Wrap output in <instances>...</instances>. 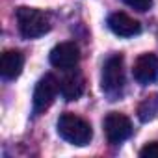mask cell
<instances>
[{
  "mask_svg": "<svg viewBox=\"0 0 158 158\" xmlns=\"http://www.w3.org/2000/svg\"><path fill=\"white\" fill-rule=\"evenodd\" d=\"M56 128H58L60 138H63L67 143L76 145V147L88 145L93 138L91 125L74 114H61L56 123Z\"/></svg>",
  "mask_w": 158,
  "mask_h": 158,
  "instance_id": "cell-1",
  "label": "cell"
},
{
  "mask_svg": "<svg viewBox=\"0 0 158 158\" xmlns=\"http://www.w3.org/2000/svg\"><path fill=\"white\" fill-rule=\"evenodd\" d=\"M17 24H19V32L23 37L26 39H35L45 35L50 30V21L48 15L41 10L35 8H28V6H21L17 8Z\"/></svg>",
  "mask_w": 158,
  "mask_h": 158,
  "instance_id": "cell-2",
  "label": "cell"
},
{
  "mask_svg": "<svg viewBox=\"0 0 158 158\" xmlns=\"http://www.w3.org/2000/svg\"><path fill=\"white\" fill-rule=\"evenodd\" d=\"M125 88V71H123V56L115 54L110 56L102 67V76H101V89L115 101Z\"/></svg>",
  "mask_w": 158,
  "mask_h": 158,
  "instance_id": "cell-3",
  "label": "cell"
},
{
  "mask_svg": "<svg viewBox=\"0 0 158 158\" xmlns=\"http://www.w3.org/2000/svg\"><path fill=\"white\" fill-rule=\"evenodd\" d=\"M60 91V82L52 74H45L41 80L35 84L34 97H32V110L35 115L43 114L56 99V93Z\"/></svg>",
  "mask_w": 158,
  "mask_h": 158,
  "instance_id": "cell-4",
  "label": "cell"
},
{
  "mask_svg": "<svg viewBox=\"0 0 158 158\" xmlns=\"http://www.w3.org/2000/svg\"><path fill=\"white\" fill-rule=\"evenodd\" d=\"M104 132L112 145H119L132 134V123L127 115L119 112H110L104 117Z\"/></svg>",
  "mask_w": 158,
  "mask_h": 158,
  "instance_id": "cell-5",
  "label": "cell"
},
{
  "mask_svg": "<svg viewBox=\"0 0 158 158\" xmlns=\"http://www.w3.org/2000/svg\"><path fill=\"white\" fill-rule=\"evenodd\" d=\"M48 60H50V63H52L56 69L69 71V69H73V67L78 65V60H80V48H78V45L73 43V41L58 43V45L50 50Z\"/></svg>",
  "mask_w": 158,
  "mask_h": 158,
  "instance_id": "cell-6",
  "label": "cell"
},
{
  "mask_svg": "<svg viewBox=\"0 0 158 158\" xmlns=\"http://www.w3.org/2000/svg\"><path fill=\"white\" fill-rule=\"evenodd\" d=\"M132 76L134 80L141 86H147L151 82H154L158 78V56L154 52H147L141 54L132 67Z\"/></svg>",
  "mask_w": 158,
  "mask_h": 158,
  "instance_id": "cell-7",
  "label": "cell"
},
{
  "mask_svg": "<svg viewBox=\"0 0 158 158\" xmlns=\"http://www.w3.org/2000/svg\"><path fill=\"white\" fill-rule=\"evenodd\" d=\"M108 28L119 37H134L141 32V24L123 11H115L108 17Z\"/></svg>",
  "mask_w": 158,
  "mask_h": 158,
  "instance_id": "cell-8",
  "label": "cell"
},
{
  "mask_svg": "<svg viewBox=\"0 0 158 158\" xmlns=\"http://www.w3.org/2000/svg\"><path fill=\"white\" fill-rule=\"evenodd\" d=\"M24 67V56L19 50H6L0 60V73L6 80H15L23 73Z\"/></svg>",
  "mask_w": 158,
  "mask_h": 158,
  "instance_id": "cell-9",
  "label": "cell"
},
{
  "mask_svg": "<svg viewBox=\"0 0 158 158\" xmlns=\"http://www.w3.org/2000/svg\"><path fill=\"white\" fill-rule=\"evenodd\" d=\"M84 88H86V82H84V76L80 73H73V74H67L63 80L60 82V93L65 101H76L80 99L82 93H84Z\"/></svg>",
  "mask_w": 158,
  "mask_h": 158,
  "instance_id": "cell-10",
  "label": "cell"
},
{
  "mask_svg": "<svg viewBox=\"0 0 158 158\" xmlns=\"http://www.w3.org/2000/svg\"><path fill=\"white\" fill-rule=\"evenodd\" d=\"M138 117L141 123H149V121L158 117V95H149L139 102Z\"/></svg>",
  "mask_w": 158,
  "mask_h": 158,
  "instance_id": "cell-11",
  "label": "cell"
},
{
  "mask_svg": "<svg viewBox=\"0 0 158 158\" xmlns=\"http://www.w3.org/2000/svg\"><path fill=\"white\" fill-rule=\"evenodd\" d=\"M141 158H158V141H151L147 143L141 151H139Z\"/></svg>",
  "mask_w": 158,
  "mask_h": 158,
  "instance_id": "cell-12",
  "label": "cell"
},
{
  "mask_svg": "<svg viewBox=\"0 0 158 158\" xmlns=\"http://www.w3.org/2000/svg\"><path fill=\"white\" fill-rule=\"evenodd\" d=\"M125 4L136 11H147L152 6V0H125Z\"/></svg>",
  "mask_w": 158,
  "mask_h": 158,
  "instance_id": "cell-13",
  "label": "cell"
}]
</instances>
